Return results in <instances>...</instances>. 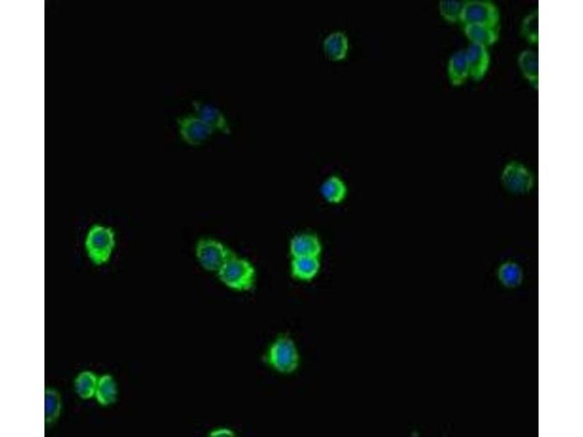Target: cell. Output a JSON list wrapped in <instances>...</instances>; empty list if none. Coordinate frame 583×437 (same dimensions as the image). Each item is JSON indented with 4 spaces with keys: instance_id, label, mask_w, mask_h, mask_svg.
<instances>
[{
    "instance_id": "obj_17",
    "label": "cell",
    "mask_w": 583,
    "mask_h": 437,
    "mask_svg": "<svg viewBox=\"0 0 583 437\" xmlns=\"http://www.w3.org/2000/svg\"><path fill=\"white\" fill-rule=\"evenodd\" d=\"M117 395V385L113 376H102L99 379L95 394L97 402L102 406H107L116 400Z\"/></svg>"
},
{
    "instance_id": "obj_18",
    "label": "cell",
    "mask_w": 583,
    "mask_h": 437,
    "mask_svg": "<svg viewBox=\"0 0 583 437\" xmlns=\"http://www.w3.org/2000/svg\"><path fill=\"white\" fill-rule=\"evenodd\" d=\"M61 411V399L56 390L47 388L44 393V423L52 425L59 419Z\"/></svg>"
},
{
    "instance_id": "obj_4",
    "label": "cell",
    "mask_w": 583,
    "mask_h": 437,
    "mask_svg": "<svg viewBox=\"0 0 583 437\" xmlns=\"http://www.w3.org/2000/svg\"><path fill=\"white\" fill-rule=\"evenodd\" d=\"M197 259L205 270L218 273L231 259L236 256L228 246L214 239H203L196 247Z\"/></svg>"
},
{
    "instance_id": "obj_11",
    "label": "cell",
    "mask_w": 583,
    "mask_h": 437,
    "mask_svg": "<svg viewBox=\"0 0 583 437\" xmlns=\"http://www.w3.org/2000/svg\"><path fill=\"white\" fill-rule=\"evenodd\" d=\"M321 269V262L318 257L294 258L291 262V274L293 277L301 282L315 280Z\"/></svg>"
},
{
    "instance_id": "obj_15",
    "label": "cell",
    "mask_w": 583,
    "mask_h": 437,
    "mask_svg": "<svg viewBox=\"0 0 583 437\" xmlns=\"http://www.w3.org/2000/svg\"><path fill=\"white\" fill-rule=\"evenodd\" d=\"M521 70L525 78L535 88L539 84V58L538 54L531 50L523 52L519 59Z\"/></svg>"
},
{
    "instance_id": "obj_10",
    "label": "cell",
    "mask_w": 583,
    "mask_h": 437,
    "mask_svg": "<svg viewBox=\"0 0 583 437\" xmlns=\"http://www.w3.org/2000/svg\"><path fill=\"white\" fill-rule=\"evenodd\" d=\"M192 104L196 113V116L210 126L215 131H219L227 134L231 132L227 119L219 109L212 105L197 101L193 102Z\"/></svg>"
},
{
    "instance_id": "obj_5",
    "label": "cell",
    "mask_w": 583,
    "mask_h": 437,
    "mask_svg": "<svg viewBox=\"0 0 583 437\" xmlns=\"http://www.w3.org/2000/svg\"><path fill=\"white\" fill-rule=\"evenodd\" d=\"M500 12L498 7L488 1H467L463 9L461 21L464 26L481 25L498 29Z\"/></svg>"
},
{
    "instance_id": "obj_23",
    "label": "cell",
    "mask_w": 583,
    "mask_h": 437,
    "mask_svg": "<svg viewBox=\"0 0 583 437\" xmlns=\"http://www.w3.org/2000/svg\"><path fill=\"white\" fill-rule=\"evenodd\" d=\"M209 436L211 437H234L235 436V433L228 428H218L212 431Z\"/></svg>"
},
{
    "instance_id": "obj_20",
    "label": "cell",
    "mask_w": 583,
    "mask_h": 437,
    "mask_svg": "<svg viewBox=\"0 0 583 437\" xmlns=\"http://www.w3.org/2000/svg\"><path fill=\"white\" fill-rule=\"evenodd\" d=\"M465 4V1H458V0H441L440 2V15L448 22L461 21Z\"/></svg>"
},
{
    "instance_id": "obj_6",
    "label": "cell",
    "mask_w": 583,
    "mask_h": 437,
    "mask_svg": "<svg viewBox=\"0 0 583 437\" xmlns=\"http://www.w3.org/2000/svg\"><path fill=\"white\" fill-rule=\"evenodd\" d=\"M533 176L524 165L518 162L510 163L502 174L503 186L513 193H525L533 186Z\"/></svg>"
},
{
    "instance_id": "obj_1",
    "label": "cell",
    "mask_w": 583,
    "mask_h": 437,
    "mask_svg": "<svg viewBox=\"0 0 583 437\" xmlns=\"http://www.w3.org/2000/svg\"><path fill=\"white\" fill-rule=\"evenodd\" d=\"M87 258L96 266L107 265L113 258L117 246L115 229L107 225L94 224L84 239Z\"/></svg>"
},
{
    "instance_id": "obj_7",
    "label": "cell",
    "mask_w": 583,
    "mask_h": 437,
    "mask_svg": "<svg viewBox=\"0 0 583 437\" xmlns=\"http://www.w3.org/2000/svg\"><path fill=\"white\" fill-rule=\"evenodd\" d=\"M179 132L190 145L199 146L206 142L215 131L196 116H188L178 120Z\"/></svg>"
},
{
    "instance_id": "obj_21",
    "label": "cell",
    "mask_w": 583,
    "mask_h": 437,
    "mask_svg": "<svg viewBox=\"0 0 583 437\" xmlns=\"http://www.w3.org/2000/svg\"><path fill=\"white\" fill-rule=\"evenodd\" d=\"M499 277L504 285L508 287H514L521 283L522 272L517 264L507 263L500 268Z\"/></svg>"
},
{
    "instance_id": "obj_9",
    "label": "cell",
    "mask_w": 583,
    "mask_h": 437,
    "mask_svg": "<svg viewBox=\"0 0 583 437\" xmlns=\"http://www.w3.org/2000/svg\"><path fill=\"white\" fill-rule=\"evenodd\" d=\"M289 251L292 257H318L323 251V245L318 236L312 234L296 235L290 241Z\"/></svg>"
},
{
    "instance_id": "obj_3",
    "label": "cell",
    "mask_w": 583,
    "mask_h": 437,
    "mask_svg": "<svg viewBox=\"0 0 583 437\" xmlns=\"http://www.w3.org/2000/svg\"><path fill=\"white\" fill-rule=\"evenodd\" d=\"M217 274L224 285L236 291H249L256 282L254 266L248 261L237 256L231 259Z\"/></svg>"
},
{
    "instance_id": "obj_14",
    "label": "cell",
    "mask_w": 583,
    "mask_h": 437,
    "mask_svg": "<svg viewBox=\"0 0 583 437\" xmlns=\"http://www.w3.org/2000/svg\"><path fill=\"white\" fill-rule=\"evenodd\" d=\"M348 193L344 181L338 176H331L323 184L321 193L325 200L331 204L343 202Z\"/></svg>"
},
{
    "instance_id": "obj_2",
    "label": "cell",
    "mask_w": 583,
    "mask_h": 437,
    "mask_svg": "<svg viewBox=\"0 0 583 437\" xmlns=\"http://www.w3.org/2000/svg\"><path fill=\"white\" fill-rule=\"evenodd\" d=\"M266 361L280 373H295L300 366L301 357L294 340L287 335L279 336L269 348Z\"/></svg>"
},
{
    "instance_id": "obj_13",
    "label": "cell",
    "mask_w": 583,
    "mask_h": 437,
    "mask_svg": "<svg viewBox=\"0 0 583 437\" xmlns=\"http://www.w3.org/2000/svg\"><path fill=\"white\" fill-rule=\"evenodd\" d=\"M448 78L454 86L462 85L469 76L465 50L456 52L450 59L447 68Z\"/></svg>"
},
{
    "instance_id": "obj_22",
    "label": "cell",
    "mask_w": 583,
    "mask_h": 437,
    "mask_svg": "<svg viewBox=\"0 0 583 437\" xmlns=\"http://www.w3.org/2000/svg\"><path fill=\"white\" fill-rule=\"evenodd\" d=\"M522 32L527 41L534 44L539 42V15L534 11L524 20Z\"/></svg>"
},
{
    "instance_id": "obj_16",
    "label": "cell",
    "mask_w": 583,
    "mask_h": 437,
    "mask_svg": "<svg viewBox=\"0 0 583 437\" xmlns=\"http://www.w3.org/2000/svg\"><path fill=\"white\" fill-rule=\"evenodd\" d=\"M466 36L471 43L479 44L485 47L495 44L498 39V29H493L481 25H467L464 28Z\"/></svg>"
},
{
    "instance_id": "obj_8",
    "label": "cell",
    "mask_w": 583,
    "mask_h": 437,
    "mask_svg": "<svg viewBox=\"0 0 583 437\" xmlns=\"http://www.w3.org/2000/svg\"><path fill=\"white\" fill-rule=\"evenodd\" d=\"M466 51L469 76L481 81L486 76L490 64L487 48L479 44L471 43Z\"/></svg>"
},
{
    "instance_id": "obj_12",
    "label": "cell",
    "mask_w": 583,
    "mask_h": 437,
    "mask_svg": "<svg viewBox=\"0 0 583 437\" xmlns=\"http://www.w3.org/2000/svg\"><path fill=\"white\" fill-rule=\"evenodd\" d=\"M323 47L324 54L329 60H344L349 51L348 37L344 32H334L324 40Z\"/></svg>"
},
{
    "instance_id": "obj_19",
    "label": "cell",
    "mask_w": 583,
    "mask_h": 437,
    "mask_svg": "<svg viewBox=\"0 0 583 437\" xmlns=\"http://www.w3.org/2000/svg\"><path fill=\"white\" fill-rule=\"evenodd\" d=\"M99 379L90 371L81 373L76 379L75 389L77 395L83 400H89L95 396Z\"/></svg>"
}]
</instances>
